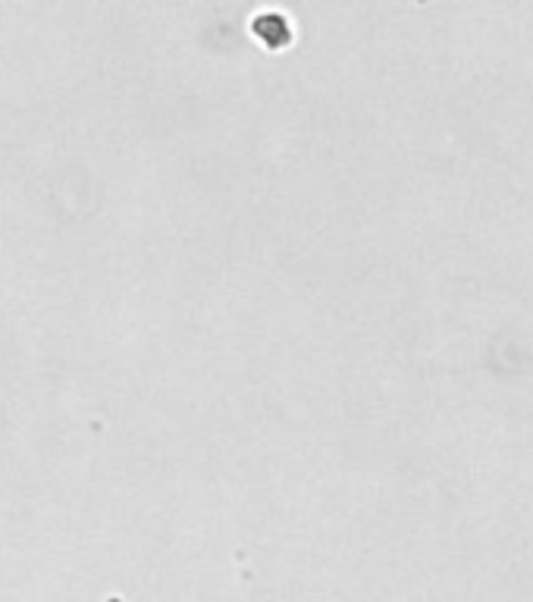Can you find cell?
Instances as JSON below:
<instances>
[{
    "label": "cell",
    "mask_w": 533,
    "mask_h": 602,
    "mask_svg": "<svg viewBox=\"0 0 533 602\" xmlns=\"http://www.w3.org/2000/svg\"><path fill=\"white\" fill-rule=\"evenodd\" d=\"M254 32H258L270 48H280V44H286L289 41V26H286V19L283 16H276V13H267V16H258L254 19Z\"/></svg>",
    "instance_id": "obj_1"
}]
</instances>
